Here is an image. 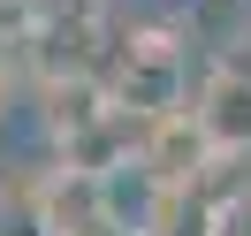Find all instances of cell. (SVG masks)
Here are the masks:
<instances>
[{
    "label": "cell",
    "instance_id": "obj_2",
    "mask_svg": "<svg viewBox=\"0 0 251 236\" xmlns=\"http://www.w3.org/2000/svg\"><path fill=\"white\" fill-rule=\"evenodd\" d=\"M137 168L152 175V190H198V183H205V168H213V145L198 137L190 107H183V114H160V122H145Z\"/></svg>",
    "mask_w": 251,
    "mask_h": 236
},
{
    "label": "cell",
    "instance_id": "obj_3",
    "mask_svg": "<svg viewBox=\"0 0 251 236\" xmlns=\"http://www.w3.org/2000/svg\"><path fill=\"white\" fill-rule=\"evenodd\" d=\"M190 122L213 145V160H251V77H228V69H205L198 99H190Z\"/></svg>",
    "mask_w": 251,
    "mask_h": 236
},
{
    "label": "cell",
    "instance_id": "obj_1",
    "mask_svg": "<svg viewBox=\"0 0 251 236\" xmlns=\"http://www.w3.org/2000/svg\"><path fill=\"white\" fill-rule=\"evenodd\" d=\"M114 107H137L145 122H160V114H183V53L168 46V38H129L122 46V69H114L107 84Z\"/></svg>",
    "mask_w": 251,
    "mask_h": 236
},
{
    "label": "cell",
    "instance_id": "obj_4",
    "mask_svg": "<svg viewBox=\"0 0 251 236\" xmlns=\"http://www.w3.org/2000/svg\"><path fill=\"white\" fill-rule=\"evenodd\" d=\"M0 236H53L46 175H0Z\"/></svg>",
    "mask_w": 251,
    "mask_h": 236
},
{
    "label": "cell",
    "instance_id": "obj_5",
    "mask_svg": "<svg viewBox=\"0 0 251 236\" xmlns=\"http://www.w3.org/2000/svg\"><path fill=\"white\" fill-rule=\"evenodd\" d=\"M213 69H228V77H251V23H236V31L221 38V53H213Z\"/></svg>",
    "mask_w": 251,
    "mask_h": 236
},
{
    "label": "cell",
    "instance_id": "obj_7",
    "mask_svg": "<svg viewBox=\"0 0 251 236\" xmlns=\"http://www.w3.org/2000/svg\"><path fill=\"white\" fill-rule=\"evenodd\" d=\"M244 206H251V183H244Z\"/></svg>",
    "mask_w": 251,
    "mask_h": 236
},
{
    "label": "cell",
    "instance_id": "obj_8",
    "mask_svg": "<svg viewBox=\"0 0 251 236\" xmlns=\"http://www.w3.org/2000/svg\"><path fill=\"white\" fill-rule=\"evenodd\" d=\"M221 236H236V229H221Z\"/></svg>",
    "mask_w": 251,
    "mask_h": 236
},
{
    "label": "cell",
    "instance_id": "obj_6",
    "mask_svg": "<svg viewBox=\"0 0 251 236\" xmlns=\"http://www.w3.org/2000/svg\"><path fill=\"white\" fill-rule=\"evenodd\" d=\"M0 114H8V53H0Z\"/></svg>",
    "mask_w": 251,
    "mask_h": 236
}]
</instances>
